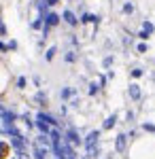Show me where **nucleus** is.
I'll list each match as a JSON object with an SVG mask.
<instances>
[{
	"label": "nucleus",
	"mask_w": 155,
	"mask_h": 159,
	"mask_svg": "<svg viewBox=\"0 0 155 159\" xmlns=\"http://www.w3.org/2000/svg\"><path fill=\"white\" fill-rule=\"evenodd\" d=\"M98 138H100L98 132H92V134L85 138V147H87V155H89V157H96V144H98Z\"/></svg>",
	"instance_id": "1"
},
{
	"label": "nucleus",
	"mask_w": 155,
	"mask_h": 159,
	"mask_svg": "<svg viewBox=\"0 0 155 159\" xmlns=\"http://www.w3.org/2000/svg\"><path fill=\"white\" fill-rule=\"evenodd\" d=\"M125 138H128V136H123V134L117 136V140H115V148H117V153H123V151H125Z\"/></svg>",
	"instance_id": "2"
},
{
	"label": "nucleus",
	"mask_w": 155,
	"mask_h": 159,
	"mask_svg": "<svg viewBox=\"0 0 155 159\" xmlns=\"http://www.w3.org/2000/svg\"><path fill=\"white\" fill-rule=\"evenodd\" d=\"M66 138H68V142H70L72 147H77V144H79V136L74 134L72 129H70V132H68V134H66Z\"/></svg>",
	"instance_id": "3"
},
{
	"label": "nucleus",
	"mask_w": 155,
	"mask_h": 159,
	"mask_svg": "<svg viewBox=\"0 0 155 159\" xmlns=\"http://www.w3.org/2000/svg\"><path fill=\"white\" fill-rule=\"evenodd\" d=\"M58 21H60V17H58L55 13H49V15H47V28H49V25H55Z\"/></svg>",
	"instance_id": "4"
},
{
	"label": "nucleus",
	"mask_w": 155,
	"mask_h": 159,
	"mask_svg": "<svg viewBox=\"0 0 155 159\" xmlns=\"http://www.w3.org/2000/svg\"><path fill=\"white\" fill-rule=\"evenodd\" d=\"M64 19H66V21H68L70 25H77V17H74L70 11H64Z\"/></svg>",
	"instance_id": "5"
},
{
	"label": "nucleus",
	"mask_w": 155,
	"mask_h": 159,
	"mask_svg": "<svg viewBox=\"0 0 155 159\" xmlns=\"http://www.w3.org/2000/svg\"><path fill=\"white\" fill-rule=\"evenodd\" d=\"M130 96H132L134 100L140 98V89H138V85H130Z\"/></svg>",
	"instance_id": "6"
},
{
	"label": "nucleus",
	"mask_w": 155,
	"mask_h": 159,
	"mask_svg": "<svg viewBox=\"0 0 155 159\" xmlns=\"http://www.w3.org/2000/svg\"><path fill=\"white\" fill-rule=\"evenodd\" d=\"M36 125H38V127H40V129L45 132V134H49V123H47V121H43V119H38V123H36Z\"/></svg>",
	"instance_id": "7"
},
{
	"label": "nucleus",
	"mask_w": 155,
	"mask_h": 159,
	"mask_svg": "<svg viewBox=\"0 0 155 159\" xmlns=\"http://www.w3.org/2000/svg\"><path fill=\"white\" fill-rule=\"evenodd\" d=\"M115 121H117V119H115V117H108L106 121H104V129H110V127H113V125H115Z\"/></svg>",
	"instance_id": "8"
},
{
	"label": "nucleus",
	"mask_w": 155,
	"mask_h": 159,
	"mask_svg": "<svg viewBox=\"0 0 155 159\" xmlns=\"http://www.w3.org/2000/svg\"><path fill=\"white\" fill-rule=\"evenodd\" d=\"M143 30H144V32H149V34H151V32H153V24H149V21H144Z\"/></svg>",
	"instance_id": "9"
},
{
	"label": "nucleus",
	"mask_w": 155,
	"mask_h": 159,
	"mask_svg": "<svg viewBox=\"0 0 155 159\" xmlns=\"http://www.w3.org/2000/svg\"><path fill=\"white\" fill-rule=\"evenodd\" d=\"M98 17H94V15H83V21H96Z\"/></svg>",
	"instance_id": "10"
},
{
	"label": "nucleus",
	"mask_w": 155,
	"mask_h": 159,
	"mask_svg": "<svg viewBox=\"0 0 155 159\" xmlns=\"http://www.w3.org/2000/svg\"><path fill=\"white\" fill-rule=\"evenodd\" d=\"M53 53H55V47H51V49L47 51V60H53Z\"/></svg>",
	"instance_id": "11"
},
{
	"label": "nucleus",
	"mask_w": 155,
	"mask_h": 159,
	"mask_svg": "<svg viewBox=\"0 0 155 159\" xmlns=\"http://www.w3.org/2000/svg\"><path fill=\"white\" fill-rule=\"evenodd\" d=\"M132 9H134L132 4H125V7H123V11H125V13H132Z\"/></svg>",
	"instance_id": "12"
},
{
	"label": "nucleus",
	"mask_w": 155,
	"mask_h": 159,
	"mask_svg": "<svg viewBox=\"0 0 155 159\" xmlns=\"http://www.w3.org/2000/svg\"><path fill=\"white\" fill-rule=\"evenodd\" d=\"M47 4H58V0H47Z\"/></svg>",
	"instance_id": "13"
},
{
	"label": "nucleus",
	"mask_w": 155,
	"mask_h": 159,
	"mask_svg": "<svg viewBox=\"0 0 155 159\" xmlns=\"http://www.w3.org/2000/svg\"><path fill=\"white\" fill-rule=\"evenodd\" d=\"M2 112H4V110H2V108H0V115H2Z\"/></svg>",
	"instance_id": "14"
},
{
	"label": "nucleus",
	"mask_w": 155,
	"mask_h": 159,
	"mask_svg": "<svg viewBox=\"0 0 155 159\" xmlns=\"http://www.w3.org/2000/svg\"><path fill=\"white\" fill-rule=\"evenodd\" d=\"M58 159H60V157H58Z\"/></svg>",
	"instance_id": "15"
}]
</instances>
